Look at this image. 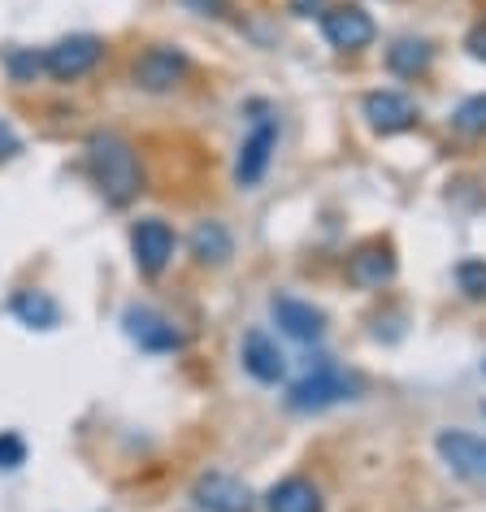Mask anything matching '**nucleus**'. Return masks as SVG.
I'll list each match as a JSON object with an SVG mask.
<instances>
[{
  "instance_id": "f257e3e1",
  "label": "nucleus",
  "mask_w": 486,
  "mask_h": 512,
  "mask_svg": "<svg viewBox=\"0 0 486 512\" xmlns=\"http://www.w3.org/2000/svg\"><path fill=\"white\" fill-rule=\"evenodd\" d=\"M87 170H92L96 187L105 191L109 204H131L144 187V170H139L131 139L118 131H96L87 139Z\"/></svg>"
},
{
  "instance_id": "0eeeda50",
  "label": "nucleus",
  "mask_w": 486,
  "mask_h": 512,
  "mask_svg": "<svg viewBox=\"0 0 486 512\" xmlns=\"http://www.w3.org/2000/svg\"><path fill=\"white\" fill-rule=\"evenodd\" d=\"M174 230L161 222V217H144L135 230H131V252H135V265H139V274H148V278H157L165 265H170V256H174Z\"/></svg>"
},
{
  "instance_id": "39448f33",
  "label": "nucleus",
  "mask_w": 486,
  "mask_h": 512,
  "mask_svg": "<svg viewBox=\"0 0 486 512\" xmlns=\"http://www.w3.org/2000/svg\"><path fill=\"white\" fill-rule=\"evenodd\" d=\"M183 74H187V53L174 44H152L135 61V83L144 92H170V87L183 83Z\"/></svg>"
},
{
  "instance_id": "f3484780",
  "label": "nucleus",
  "mask_w": 486,
  "mask_h": 512,
  "mask_svg": "<svg viewBox=\"0 0 486 512\" xmlns=\"http://www.w3.org/2000/svg\"><path fill=\"white\" fill-rule=\"evenodd\" d=\"M14 313L22 317L27 326H57V317H61V309H57V300H48L44 291H18L14 296Z\"/></svg>"
},
{
  "instance_id": "f03ea898",
  "label": "nucleus",
  "mask_w": 486,
  "mask_h": 512,
  "mask_svg": "<svg viewBox=\"0 0 486 512\" xmlns=\"http://www.w3.org/2000/svg\"><path fill=\"white\" fill-rule=\"evenodd\" d=\"M352 395H356V382L343 374V369L322 365V369H313V374H304L300 382H291L287 404L296 408V413H322V408L343 404V400H352Z\"/></svg>"
},
{
  "instance_id": "6ab92c4d",
  "label": "nucleus",
  "mask_w": 486,
  "mask_h": 512,
  "mask_svg": "<svg viewBox=\"0 0 486 512\" xmlns=\"http://www.w3.org/2000/svg\"><path fill=\"white\" fill-rule=\"evenodd\" d=\"M452 131L456 135H469V139L486 135V92L482 96H469L465 105L452 113Z\"/></svg>"
},
{
  "instance_id": "2eb2a0df",
  "label": "nucleus",
  "mask_w": 486,
  "mask_h": 512,
  "mask_svg": "<svg viewBox=\"0 0 486 512\" xmlns=\"http://www.w3.org/2000/svg\"><path fill=\"white\" fill-rule=\"evenodd\" d=\"M265 508L270 512H322V491L309 478H283L265 495Z\"/></svg>"
},
{
  "instance_id": "a211bd4d",
  "label": "nucleus",
  "mask_w": 486,
  "mask_h": 512,
  "mask_svg": "<svg viewBox=\"0 0 486 512\" xmlns=\"http://www.w3.org/2000/svg\"><path fill=\"white\" fill-rule=\"evenodd\" d=\"M387 66L395 74H404V79H413V74H421L430 66V44H421V40H400L387 53Z\"/></svg>"
},
{
  "instance_id": "4be33fe9",
  "label": "nucleus",
  "mask_w": 486,
  "mask_h": 512,
  "mask_svg": "<svg viewBox=\"0 0 486 512\" xmlns=\"http://www.w3.org/2000/svg\"><path fill=\"white\" fill-rule=\"evenodd\" d=\"M18 148H22V139H18V131H14V126H9L5 118H0V161L18 157Z\"/></svg>"
},
{
  "instance_id": "423d86ee",
  "label": "nucleus",
  "mask_w": 486,
  "mask_h": 512,
  "mask_svg": "<svg viewBox=\"0 0 486 512\" xmlns=\"http://www.w3.org/2000/svg\"><path fill=\"white\" fill-rule=\"evenodd\" d=\"M434 447H439L443 465L452 469V473H460V478H469V482H486V439H482V434L439 430Z\"/></svg>"
},
{
  "instance_id": "1a4fd4ad",
  "label": "nucleus",
  "mask_w": 486,
  "mask_h": 512,
  "mask_svg": "<svg viewBox=\"0 0 486 512\" xmlns=\"http://www.w3.org/2000/svg\"><path fill=\"white\" fill-rule=\"evenodd\" d=\"M274 148H278V126H274L270 118H261L257 126H252V135L243 139V148H239L235 183H239V187H257L261 178H265V170H270Z\"/></svg>"
},
{
  "instance_id": "ddd939ff",
  "label": "nucleus",
  "mask_w": 486,
  "mask_h": 512,
  "mask_svg": "<svg viewBox=\"0 0 486 512\" xmlns=\"http://www.w3.org/2000/svg\"><path fill=\"white\" fill-rule=\"evenodd\" d=\"M243 369H248L257 382H278L283 378L287 361H283L278 343L265 335V330H248V335H243Z\"/></svg>"
},
{
  "instance_id": "dca6fc26",
  "label": "nucleus",
  "mask_w": 486,
  "mask_h": 512,
  "mask_svg": "<svg viewBox=\"0 0 486 512\" xmlns=\"http://www.w3.org/2000/svg\"><path fill=\"white\" fill-rule=\"evenodd\" d=\"M230 252H235V239H230V230L222 222H200L191 230V256H196V261L222 265Z\"/></svg>"
},
{
  "instance_id": "20e7f679",
  "label": "nucleus",
  "mask_w": 486,
  "mask_h": 512,
  "mask_svg": "<svg viewBox=\"0 0 486 512\" xmlns=\"http://www.w3.org/2000/svg\"><path fill=\"white\" fill-rule=\"evenodd\" d=\"M322 35H326L330 48H339V53H361V48L374 44L378 27L361 5H339V9H326L322 14Z\"/></svg>"
},
{
  "instance_id": "7ed1b4c3",
  "label": "nucleus",
  "mask_w": 486,
  "mask_h": 512,
  "mask_svg": "<svg viewBox=\"0 0 486 512\" xmlns=\"http://www.w3.org/2000/svg\"><path fill=\"white\" fill-rule=\"evenodd\" d=\"M100 57H105V44H100L96 35H70V40H57L48 48L40 57V66L53 74L57 83H74V79H83V74H92L100 66Z\"/></svg>"
},
{
  "instance_id": "9b49d317",
  "label": "nucleus",
  "mask_w": 486,
  "mask_h": 512,
  "mask_svg": "<svg viewBox=\"0 0 486 512\" xmlns=\"http://www.w3.org/2000/svg\"><path fill=\"white\" fill-rule=\"evenodd\" d=\"M196 504L204 512H252V491L230 473H204L196 482Z\"/></svg>"
},
{
  "instance_id": "4468645a",
  "label": "nucleus",
  "mask_w": 486,
  "mask_h": 512,
  "mask_svg": "<svg viewBox=\"0 0 486 512\" xmlns=\"http://www.w3.org/2000/svg\"><path fill=\"white\" fill-rule=\"evenodd\" d=\"M126 330H131V339L139 343V348H152V352H170V348L183 343V335H178V330L152 309H131L126 313Z\"/></svg>"
},
{
  "instance_id": "f8f14e48",
  "label": "nucleus",
  "mask_w": 486,
  "mask_h": 512,
  "mask_svg": "<svg viewBox=\"0 0 486 512\" xmlns=\"http://www.w3.org/2000/svg\"><path fill=\"white\" fill-rule=\"evenodd\" d=\"M270 313H274L278 330H283V335H291V339H300V343L322 339V330H326L322 309H313L309 300H296V296H274V300H270Z\"/></svg>"
},
{
  "instance_id": "6e6552de",
  "label": "nucleus",
  "mask_w": 486,
  "mask_h": 512,
  "mask_svg": "<svg viewBox=\"0 0 486 512\" xmlns=\"http://www.w3.org/2000/svg\"><path fill=\"white\" fill-rule=\"evenodd\" d=\"M361 113L378 135H400L408 126H417V100L404 92H369L361 100Z\"/></svg>"
},
{
  "instance_id": "b1692460",
  "label": "nucleus",
  "mask_w": 486,
  "mask_h": 512,
  "mask_svg": "<svg viewBox=\"0 0 486 512\" xmlns=\"http://www.w3.org/2000/svg\"><path fill=\"white\" fill-rule=\"evenodd\" d=\"M291 14H296V18H313V14H326V0H291Z\"/></svg>"
},
{
  "instance_id": "5701e85b",
  "label": "nucleus",
  "mask_w": 486,
  "mask_h": 512,
  "mask_svg": "<svg viewBox=\"0 0 486 512\" xmlns=\"http://www.w3.org/2000/svg\"><path fill=\"white\" fill-rule=\"evenodd\" d=\"M465 48H469V53L478 57V61H486V27H473V31L465 35Z\"/></svg>"
},
{
  "instance_id": "412c9836",
  "label": "nucleus",
  "mask_w": 486,
  "mask_h": 512,
  "mask_svg": "<svg viewBox=\"0 0 486 512\" xmlns=\"http://www.w3.org/2000/svg\"><path fill=\"white\" fill-rule=\"evenodd\" d=\"M27 460V443L18 434H0V469H18Z\"/></svg>"
},
{
  "instance_id": "aec40b11",
  "label": "nucleus",
  "mask_w": 486,
  "mask_h": 512,
  "mask_svg": "<svg viewBox=\"0 0 486 512\" xmlns=\"http://www.w3.org/2000/svg\"><path fill=\"white\" fill-rule=\"evenodd\" d=\"M456 278H460V291H465V296H473V300L486 296V261H460Z\"/></svg>"
},
{
  "instance_id": "9d476101",
  "label": "nucleus",
  "mask_w": 486,
  "mask_h": 512,
  "mask_svg": "<svg viewBox=\"0 0 486 512\" xmlns=\"http://www.w3.org/2000/svg\"><path fill=\"white\" fill-rule=\"evenodd\" d=\"M395 278V252H391V243H361L352 256H348V283L352 287H361V291H374L382 283H391Z\"/></svg>"
}]
</instances>
